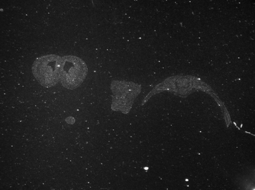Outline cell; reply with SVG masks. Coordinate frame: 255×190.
Listing matches in <instances>:
<instances>
[{
	"mask_svg": "<svg viewBox=\"0 0 255 190\" xmlns=\"http://www.w3.org/2000/svg\"><path fill=\"white\" fill-rule=\"evenodd\" d=\"M88 73L87 65L81 59L74 56L62 57L60 82L64 88L76 89L83 83Z\"/></svg>",
	"mask_w": 255,
	"mask_h": 190,
	"instance_id": "6da1fadb",
	"label": "cell"
},
{
	"mask_svg": "<svg viewBox=\"0 0 255 190\" xmlns=\"http://www.w3.org/2000/svg\"><path fill=\"white\" fill-rule=\"evenodd\" d=\"M62 57L48 55L37 58L34 62L33 74L41 86L51 88L60 81Z\"/></svg>",
	"mask_w": 255,
	"mask_h": 190,
	"instance_id": "7a4b0ae2",
	"label": "cell"
},
{
	"mask_svg": "<svg viewBox=\"0 0 255 190\" xmlns=\"http://www.w3.org/2000/svg\"><path fill=\"white\" fill-rule=\"evenodd\" d=\"M140 86L133 82L114 81L111 89L114 94L112 109L114 111L129 113L134 99L140 92Z\"/></svg>",
	"mask_w": 255,
	"mask_h": 190,
	"instance_id": "3957f363",
	"label": "cell"
}]
</instances>
